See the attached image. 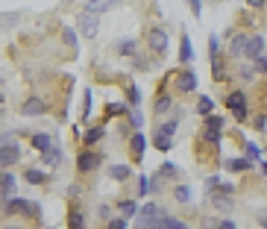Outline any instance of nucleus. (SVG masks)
Masks as SVG:
<instances>
[{"label":"nucleus","mask_w":267,"mask_h":229,"mask_svg":"<svg viewBox=\"0 0 267 229\" xmlns=\"http://www.w3.org/2000/svg\"><path fill=\"white\" fill-rule=\"evenodd\" d=\"M41 203L38 200H27V197H12L3 203V220H27V223H41Z\"/></svg>","instance_id":"f257e3e1"},{"label":"nucleus","mask_w":267,"mask_h":229,"mask_svg":"<svg viewBox=\"0 0 267 229\" xmlns=\"http://www.w3.org/2000/svg\"><path fill=\"white\" fill-rule=\"evenodd\" d=\"M223 106H226V112L232 115L235 123H250V118H253L250 94H247L244 88H229L226 97H223Z\"/></svg>","instance_id":"f03ea898"},{"label":"nucleus","mask_w":267,"mask_h":229,"mask_svg":"<svg viewBox=\"0 0 267 229\" xmlns=\"http://www.w3.org/2000/svg\"><path fill=\"white\" fill-rule=\"evenodd\" d=\"M167 44H171V36H167V27L162 24H147L144 27V47L156 62H162L167 56Z\"/></svg>","instance_id":"7ed1b4c3"},{"label":"nucleus","mask_w":267,"mask_h":229,"mask_svg":"<svg viewBox=\"0 0 267 229\" xmlns=\"http://www.w3.org/2000/svg\"><path fill=\"white\" fill-rule=\"evenodd\" d=\"M103 162H106V156H103V150L100 147H80L77 153H74V168H77V173L80 176H91V173H97V170L103 168Z\"/></svg>","instance_id":"20e7f679"},{"label":"nucleus","mask_w":267,"mask_h":229,"mask_svg":"<svg viewBox=\"0 0 267 229\" xmlns=\"http://www.w3.org/2000/svg\"><path fill=\"white\" fill-rule=\"evenodd\" d=\"M167 77H171V91L176 97L197 94L200 80H197V73H194V68H176V71H167Z\"/></svg>","instance_id":"39448f33"},{"label":"nucleus","mask_w":267,"mask_h":229,"mask_svg":"<svg viewBox=\"0 0 267 229\" xmlns=\"http://www.w3.org/2000/svg\"><path fill=\"white\" fill-rule=\"evenodd\" d=\"M223 135H226V121H223V115L214 112V115H209V118H203L197 141H203V144H209V147H221Z\"/></svg>","instance_id":"423d86ee"},{"label":"nucleus","mask_w":267,"mask_h":229,"mask_svg":"<svg viewBox=\"0 0 267 229\" xmlns=\"http://www.w3.org/2000/svg\"><path fill=\"white\" fill-rule=\"evenodd\" d=\"M167 215H171V212H167L162 203H144L138 217H135V229H162Z\"/></svg>","instance_id":"0eeeda50"},{"label":"nucleus","mask_w":267,"mask_h":229,"mask_svg":"<svg viewBox=\"0 0 267 229\" xmlns=\"http://www.w3.org/2000/svg\"><path fill=\"white\" fill-rule=\"evenodd\" d=\"M21 156H23V150L18 144V130H6L3 141H0V165H3V170H12L21 162Z\"/></svg>","instance_id":"6e6552de"},{"label":"nucleus","mask_w":267,"mask_h":229,"mask_svg":"<svg viewBox=\"0 0 267 229\" xmlns=\"http://www.w3.org/2000/svg\"><path fill=\"white\" fill-rule=\"evenodd\" d=\"M50 100H47L44 94H27L21 100V106H18V112H21L23 118H41V115H47L50 112Z\"/></svg>","instance_id":"1a4fd4ad"},{"label":"nucleus","mask_w":267,"mask_h":229,"mask_svg":"<svg viewBox=\"0 0 267 229\" xmlns=\"http://www.w3.org/2000/svg\"><path fill=\"white\" fill-rule=\"evenodd\" d=\"M176 94L167 88V91H156V97H153V115L159 118V121H164V118H171V115H176Z\"/></svg>","instance_id":"9d476101"},{"label":"nucleus","mask_w":267,"mask_h":229,"mask_svg":"<svg viewBox=\"0 0 267 229\" xmlns=\"http://www.w3.org/2000/svg\"><path fill=\"white\" fill-rule=\"evenodd\" d=\"M250 36L253 33H247V30H232L229 33V44H226V56L229 59H241V56H247V44H250Z\"/></svg>","instance_id":"9b49d317"},{"label":"nucleus","mask_w":267,"mask_h":229,"mask_svg":"<svg viewBox=\"0 0 267 229\" xmlns=\"http://www.w3.org/2000/svg\"><path fill=\"white\" fill-rule=\"evenodd\" d=\"M147 147H150V138L144 133H135L132 138L127 141V153H129V165H141L144 162V153H147Z\"/></svg>","instance_id":"f8f14e48"},{"label":"nucleus","mask_w":267,"mask_h":229,"mask_svg":"<svg viewBox=\"0 0 267 229\" xmlns=\"http://www.w3.org/2000/svg\"><path fill=\"white\" fill-rule=\"evenodd\" d=\"M68 229H88V217L82 209V200H68V217H65Z\"/></svg>","instance_id":"ddd939ff"},{"label":"nucleus","mask_w":267,"mask_h":229,"mask_svg":"<svg viewBox=\"0 0 267 229\" xmlns=\"http://www.w3.org/2000/svg\"><path fill=\"white\" fill-rule=\"evenodd\" d=\"M77 30H80L82 38H97V33H100V15H91L82 9L77 15Z\"/></svg>","instance_id":"4468645a"},{"label":"nucleus","mask_w":267,"mask_h":229,"mask_svg":"<svg viewBox=\"0 0 267 229\" xmlns=\"http://www.w3.org/2000/svg\"><path fill=\"white\" fill-rule=\"evenodd\" d=\"M109 135V130H106V121H100V123H91V126H85L82 130V147H100L103 144V138Z\"/></svg>","instance_id":"2eb2a0df"},{"label":"nucleus","mask_w":267,"mask_h":229,"mask_svg":"<svg viewBox=\"0 0 267 229\" xmlns=\"http://www.w3.org/2000/svg\"><path fill=\"white\" fill-rule=\"evenodd\" d=\"M209 203H211V209H214L217 215H232L235 206H238L232 194H223V191H211L209 194Z\"/></svg>","instance_id":"dca6fc26"},{"label":"nucleus","mask_w":267,"mask_h":229,"mask_svg":"<svg viewBox=\"0 0 267 229\" xmlns=\"http://www.w3.org/2000/svg\"><path fill=\"white\" fill-rule=\"evenodd\" d=\"M27 144L33 147L35 153H41V156H44L47 150H53V147H56V138H53V133H30V135H27Z\"/></svg>","instance_id":"f3484780"},{"label":"nucleus","mask_w":267,"mask_h":229,"mask_svg":"<svg viewBox=\"0 0 267 229\" xmlns=\"http://www.w3.org/2000/svg\"><path fill=\"white\" fill-rule=\"evenodd\" d=\"M21 180L27 182V185H35V188H41V185H47V182H50V170L35 168V165H27V168L21 170Z\"/></svg>","instance_id":"a211bd4d"},{"label":"nucleus","mask_w":267,"mask_h":229,"mask_svg":"<svg viewBox=\"0 0 267 229\" xmlns=\"http://www.w3.org/2000/svg\"><path fill=\"white\" fill-rule=\"evenodd\" d=\"M211 80L217 85L229 83V56H226V53H221V56L211 59Z\"/></svg>","instance_id":"6ab92c4d"},{"label":"nucleus","mask_w":267,"mask_h":229,"mask_svg":"<svg viewBox=\"0 0 267 229\" xmlns=\"http://www.w3.org/2000/svg\"><path fill=\"white\" fill-rule=\"evenodd\" d=\"M191 62H194V44H191L188 30H182L179 33V68H191Z\"/></svg>","instance_id":"aec40b11"},{"label":"nucleus","mask_w":267,"mask_h":229,"mask_svg":"<svg viewBox=\"0 0 267 229\" xmlns=\"http://www.w3.org/2000/svg\"><path fill=\"white\" fill-rule=\"evenodd\" d=\"M223 168L229 170V173H247V170L256 168V162L247 156H226L223 159Z\"/></svg>","instance_id":"412c9836"},{"label":"nucleus","mask_w":267,"mask_h":229,"mask_svg":"<svg viewBox=\"0 0 267 229\" xmlns=\"http://www.w3.org/2000/svg\"><path fill=\"white\" fill-rule=\"evenodd\" d=\"M117 6H120V0H85V12L91 15H106V12H115Z\"/></svg>","instance_id":"4be33fe9"},{"label":"nucleus","mask_w":267,"mask_h":229,"mask_svg":"<svg viewBox=\"0 0 267 229\" xmlns=\"http://www.w3.org/2000/svg\"><path fill=\"white\" fill-rule=\"evenodd\" d=\"M115 209H117V215H124L127 220H132V217H138V212H141L138 197H120L115 203Z\"/></svg>","instance_id":"5701e85b"},{"label":"nucleus","mask_w":267,"mask_h":229,"mask_svg":"<svg viewBox=\"0 0 267 229\" xmlns=\"http://www.w3.org/2000/svg\"><path fill=\"white\" fill-rule=\"evenodd\" d=\"M129 112H132V106H129L127 100H109V103H106V121H109V118H120V121H127Z\"/></svg>","instance_id":"b1692460"},{"label":"nucleus","mask_w":267,"mask_h":229,"mask_svg":"<svg viewBox=\"0 0 267 229\" xmlns=\"http://www.w3.org/2000/svg\"><path fill=\"white\" fill-rule=\"evenodd\" d=\"M106 176L112 182H120V185L129 180H135V176H132V165H109V168H106Z\"/></svg>","instance_id":"393cba45"},{"label":"nucleus","mask_w":267,"mask_h":229,"mask_svg":"<svg viewBox=\"0 0 267 229\" xmlns=\"http://www.w3.org/2000/svg\"><path fill=\"white\" fill-rule=\"evenodd\" d=\"M264 47H267V38L261 36V33H253V36H250V44H247V56L244 59H258V56H261V53H264Z\"/></svg>","instance_id":"a878e982"},{"label":"nucleus","mask_w":267,"mask_h":229,"mask_svg":"<svg viewBox=\"0 0 267 229\" xmlns=\"http://www.w3.org/2000/svg\"><path fill=\"white\" fill-rule=\"evenodd\" d=\"M120 88H124V100H127L132 109H138L141 103H144V94H141V88L132 83V80H127V83L120 85Z\"/></svg>","instance_id":"bb28decb"},{"label":"nucleus","mask_w":267,"mask_h":229,"mask_svg":"<svg viewBox=\"0 0 267 229\" xmlns=\"http://www.w3.org/2000/svg\"><path fill=\"white\" fill-rule=\"evenodd\" d=\"M115 53H117V56L132 59L135 53H141V50H138V38H117V41H115Z\"/></svg>","instance_id":"cd10ccee"},{"label":"nucleus","mask_w":267,"mask_h":229,"mask_svg":"<svg viewBox=\"0 0 267 229\" xmlns=\"http://www.w3.org/2000/svg\"><path fill=\"white\" fill-rule=\"evenodd\" d=\"M171 197H174V203H179V206H191L194 191H191V185H188V182H176L174 191H171Z\"/></svg>","instance_id":"c85d7f7f"},{"label":"nucleus","mask_w":267,"mask_h":229,"mask_svg":"<svg viewBox=\"0 0 267 229\" xmlns=\"http://www.w3.org/2000/svg\"><path fill=\"white\" fill-rule=\"evenodd\" d=\"M80 38H82L80 30H74V27H62V44L74 50V56L80 53Z\"/></svg>","instance_id":"c756f323"},{"label":"nucleus","mask_w":267,"mask_h":229,"mask_svg":"<svg viewBox=\"0 0 267 229\" xmlns=\"http://www.w3.org/2000/svg\"><path fill=\"white\" fill-rule=\"evenodd\" d=\"M176 130H179V115H171V118H164V121L156 123V130L153 133H159V135H167V138H174Z\"/></svg>","instance_id":"7c9ffc66"},{"label":"nucleus","mask_w":267,"mask_h":229,"mask_svg":"<svg viewBox=\"0 0 267 229\" xmlns=\"http://www.w3.org/2000/svg\"><path fill=\"white\" fill-rule=\"evenodd\" d=\"M15 185H18V176L12 170H3V180H0V191H3V203L15 197Z\"/></svg>","instance_id":"2f4dec72"},{"label":"nucleus","mask_w":267,"mask_h":229,"mask_svg":"<svg viewBox=\"0 0 267 229\" xmlns=\"http://www.w3.org/2000/svg\"><path fill=\"white\" fill-rule=\"evenodd\" d=\"M41 165H44L47 170H56L65 165V156H62V150L59 147H53V150H47L44 156H41Z\"/></svg>","instance_id":"473e14b6"},{"label":"nucleus","mask_w":267,"mask_h":229,"mask_svg":"<svg viewBox=\"0 0 267 229\" xmlns=\"http://www.w3.org/2000/svg\"><path fill=\"white\" fill-rule=\"evenodd\" d=\"M150 194H153V176H144V173L135 176V197H138V200H147Z\"/></svg>","instance_id":"72a5a7b5"},{"label":"nucleus","mask_w":267,"mask_h":229,"mask_svg":"<svg viewBox=\"0 0 267 229\" xmlns=\"http://www.w3.org/2000/svg\"><path fill=\"white\" fill-rule=\"evenodd\" d=\"M129 62H132V71H144V73L153 71V65H156V59H153L150 53H135Z\"/></svg>","instance_id":"f704fd0d"},{"label":"nucleus","mask_w":267,"mask_h":229,"mask_svg":"<svg viewBox=\"0 0 267 229\" xmlns=\"http://www.w3.org/2000/svg\"><path fill=\"white\" fill-rule=\"evenodd\" d=\"M156 176H159V180H179V176H182V170L176 168L174 162H162V165H159V170H156Z\"/></svg>","instance_id":"c9c22d12"},{"label":"nucleus","mask_w":267,"mask_h":229,"mask_svg":"<svg viewBox=\"0 0 267 229\" xmlns=\"http://www.w3.org/2000/svg\"><path fill=\"white\" fill-rule=\"evenodd\" d=\"M194 112H197L200 118H209V115H214V100H211L209 94H200L197 97V109H194Z\"/></svg>","instance_id":"e433bc0d"},{"label":"nucleus","mask_w":267,"mask_h":229,"mask_svg":"<svg viewBox=\"0 0 267 229\" xmlns=\"http://www.w3.org/2000/svg\"><path fill=\"white\" fill-rule=\"evenodd\" d=\"M258 73H256V68H253V62H238V80H241V83H253V80H256Z\"/></svg>","instance_id":"4c0bfd02"},{"label":"nucleus","mask_w":267,"mask_h":229,"mask_svg":"<svg viewBox=\"0 0 267 229\" xmlns=\"http://www.w3.org/2000/svg\"><path fill=\"white\" fill-rule=\"evenodd\" d=\"M250 126H253L256 133L267 135V112H264V109H258V112H253V118H250Z\"/></svg>","instance_id":"58836bf2"},{"label":"nucleus","mask_w":267,"mask_h":229,"mask_svg":"<svg viewBox=\"0 0 267 229\" xmlns=\"http://www.w3.org/2000/svg\"><path fill=\"white\" fill-rule=\"evenodd\" d=\"M150 144L156 147L159 153H171V150H174V138H167V135H159V133H153Z\"/></svg>","instance_id":"ea45409f"},{"label":"nucleus","mask_w":267,"mask_h":229,"mask_svg":"<svg viewBox=\"0 0 267 229\" xmlns=\"http://www.w3.org/2000/svg\"><path fill=\"white\" fill-rule=\"evenodd\" d=\"M94 115V94L91 88H82V121H88Z\"/></svg>","instance_id":"a19ab883"},{"label":"nucleus","mask_w":267,"mask_h":229,"mask_svg":"<svg viewBox=\"0 0 267 229\" xmlns=\"http://www.w3.org/2000/svg\"><path fill=\"white\" fill-rule=\"evenodd\" d=\"M244 156L253 159V162L258 165V162H264V147H258L256 141H247V144H244Z\"/></svg>","instance_id":"79ce46f5"},{"label":"nucleus","mask_w":267,"mask_h":229,"mask_svg":"<svg viewBox=\"0 0 267 229\" xmlns=\"http://www.w3.org/2000/svg\"><path fill=\"white\" fill-rule=\"evenodd\" d=\"M112 217H115V212H112V206H109V203H100V206H97V220H100L103 226L112 220Z\"/></svg>","instance_id":"37998d69"},{"label":"nucleus","mask_w":267,"mask_h":229,"mask_svg":"<svg viewBox=\"0 0 267 229\" xmlns=\"http://www.w3.org/2000/svg\"><path fill=\"white\" fill-rule=\"evenodd\" d=\"M127 121L132 123V130H135V133H141V130H144V115H141V109H132Z\"/></svg>","instance_id":"c03bdc74"},{"label":"nucleus","mask_w":267,"mask_h":229,"mask_svg":"<svg viewBox=\"0 0 267 229\" xmlns=\"http://www.w3.org/2000/svg\"><path fill=\"white\" fill-rule=\"evenodd\" d=\"M162 229H188V220H182V217H176V215H167Z\"/></svg>","instance_id":"a18cd8bd"},{"label":"nucleus","mask_w":267,"mask_h":229,"mask_svg":"<svg viewBox=\"0 0 267 229\" xmlns=\"http://www.w3.org/2000/svg\"><path fill=\"white\" fill-rule=\"evenodd\" d=\"M214 56H221V36L217 33L209 36V59H214Z\"/></svg>","instance_id":"49530a36"},{"label":"nucleus","mask_w":267,"mask_h":229,"mask_svg":"<svg viewBox=\"0 0 267 229\" xmlns=\"http://www.w3.org/2000/svg\"><path fill=\"white\" fill-rule=\"evenodd\" d=\"M106 229H129V220L124 215H115L109 223H106Z\"/></svg>","instance_id":"de8ad7c7"},{"label":"nucleus","mask_w":267,"mask_h":229,"mask_svg":"<svg viewBox=\"0 0 267 229\" xmlns=\"http://www.w3.org/2000/svg\"><path fill=\"white\" fill-rule=\"evenodd\" d=\"M3 229H38V226L27 223V220H3Z\"/></svg>","instance_id":"09e8293b"},{"label":"nucleus","mask_w":267,"mask_h":229,"mask_svg":"<svg viewBox=\"0 0 267 229\" xmlns=\"http://www.w3.org/2000/svg\"><path fill=\"white\" fill-rule=\"evenodd\" d=\"M253 68H256L258 77H267V53H261L258 59H253Z\"/></svg>","instance_id":"8fccbe9b"},{"label":"nucleus","mask_w":267,"mask_h":229,"mask_svg":"<svg viewBox=\"0 0 267 229\" xmlns=\"http://www.w3.org/2000/svg\"><path fill=\"white\" fill-rule=\"evenodd\" d=\"M221 182H223V180L217 176V173H209V176H206V191H209V194L217 191V188H221Z\"/></svg>","instance_id":"3c124183"},{"label":"nucleus","mask_w":267,"mask_h":229,"mask_svg":"<svg viewBox=\"0 0 267 229\" xmlns=\"http://www.w3.org/2000/svg\"><path fill=\"white\" fill-rule=\"evenodd\" d=\"M68 200H82V185L80 182H70L68 185Z\"/></svg>","instance_id":"603ef678"},{"label":"nucleus","mask_w":267,"mask_h":229,"mask_svg":"<svg viewBox=\"0 0 267 229\" xmlns=\"http://www.w3.org/2000/svg\"><path fill=\"white\" fill-rule=\"evenodd\" d=\"M188 6H191V15L194 18H203V0H185Z\"/></svg>","instance_id":"864d4df0"},{"label":"nucleus","mask_w":267,"mask_h":229,"mask_svg":"<svg viewBox=\"0 0 267 229\" xmlns=\"http://www.w3.org/2000/svg\"><path fill=\"white\" fill-rule=\"evenodd\" d=\"M221 223H223V217H206V220H203V229H221Z\"/></svg>","instance_id":"5fc2aeb1"},{"label":"nucleus","mask_w":267,"mask_h":229,"mask_svg":"<svg viewBox=\"0 0 267 229\" xmlns=\"http://www.w3.org/2000/svg\"><path fill=\"white\" fill-rule=\"evenodd\" d=\"M247 9H253V12H264L267 0H247Z\"/></svg>","instance_id":"6e6d98bb"},{"label":"nucleus","mask_w":267,"mask_h":229,"mask_svg":"<svg viewBox=\"0 0 267 229\" xmlns=\"http://www.w3.org/2000/svg\"><path fill=\"white\" fill-rule=\"evenodd\" d=\"M256 220H258V226H264V229H267V209H261V212H258Z\"/></svg>","instance_id":"4d7b16f0"},{"label":"nucleus","mask_w":267,"mask_h":229,"mask_svg":"<svg viewBox=\"0 0 267 229\" xmlns=\"http://www.w3.org/2000/svg\"><path fill=\"white\" fill-rule=\"evenodd\" d=\"M221 229H238V223H235L232 217H223V223H221Z\"/></svg>","instance_id":"13d9d810"},{"label":"nucleus","mask_w":267,"mask_h":229,"mask_svg":"<svg viewBox=\"0 0 267 229\" xmlns=\"http://www.w3.org/2000/svg\"><path fill=\"white\" fill-rule=\"evenodd\" d=\"M258 173L267 180V159H264V162H258Z\"/></svg>","instance_id":"bf43d9fd"},{"label":"nucleus","mask_w":267,"mask_h":229,"mask_svg":"<svg viewBox=\"0 0 267 229\" xmlns=\"http://www.w3.org/2000/svg\"><path fill=\"white\" fill-rule=\"evenodd\" d=\"M258 100H261V106H264V112H267V85L261 88V97H258Z\"/></svg>","instance_id":"052dcab7"},{"label":"nucleus","mask_w":267,"mask_h":229,"mask_svg":"<svg viewBox=\"0 0 267 229\" xmlns=\"http://www.w3.org/2000/svg\"><path fill=\"white\" fill-rule=\"evenodd\" d=\"M223 3H229V0H223Z\"/></svg>","instance_id":"680f3d73"}]
</instances>
